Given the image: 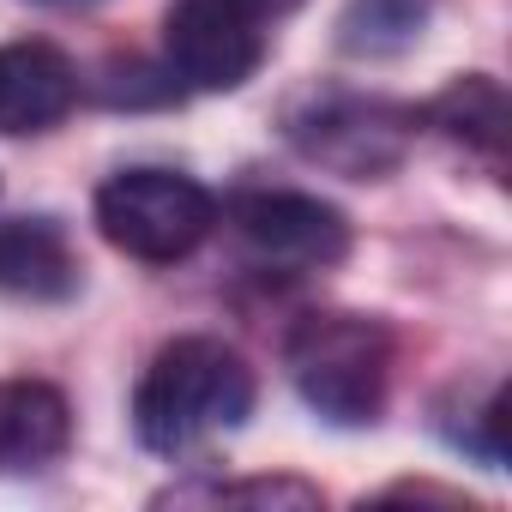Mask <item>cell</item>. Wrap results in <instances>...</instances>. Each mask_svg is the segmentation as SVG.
<instances>
[{
    "instance_id": "obj_8",
    "label": "cell",
    "mask_w": 512,
    "mask_h": 512,
    "mask_svg": "<svg viewBox=\"0 0 512 512\" xmlns=\"http://www.w3.org/2000/svg\"><path fill=\"white\" fill-rule=\"evenodd\" d=\"M73 446V404L49 380H0V476L49 470Z\"/></svg>"
},
{
    "instance_id": "obj_12",
    "label": "cell",
    "mask_w": 512,
    "mask_h": 512,
    "mask_svg": "<svg viewBox=\"0 0 512 512\" xmlns=\"http://www.w3.org/2000/svg\"><path fill=\"white\" fill-rule=\"evenodd\" d=\"M235 7H247L253 19H266V13L278 19V13H290V7H296V0H235Z\"/></svg>"
},
{
    "instance_id": "obj_6",
    "label": "cell",
    "mask_w": 512,
    "mask_h": 512,
    "mask_svg": "<svg viewBox=\"0 0 512 512\" xmlns=\"http://www.w3.org/2000/svg\"><path fill=\"white\" fill-rule=\"evenodd\" d=\"M163 49L169 73L187 79L193 91H235L260 73L266 31L235 0H175L163 19Z\"/></svg>"
},
{
    "instance_id": "obj_3",
    "label": "cell",
    "mask_w": 512,
    "mask_h": 512,
    "mask_svg": "<svg viewBox=\"0 0 512 512\" xmlns=\"http://www.w3.org/2000/svg\"><path fill=\"white\" fill-rule=\"evenodd\" d=\"M97 229L127 260L175 266L217 229V199L175 169H121L97 187Z\"/></svg>"
},
{
    "instance_id": "obj_10",
    "label": "cell",
    "mask_w": 512,
    "mask_h": 512,
    "mask_svg": "<svg viewBox=\"0 0 512 512\" xmlns=\"http://www.w3.org/2000/svg\"><path fill=\"white\" fill-rule=\"evenodd\" d=\"M422 121H428L440 139L464 145L470 157H482L488 169L506 163V127H512V115H506V91H500V79H488V73H464V79H452V85L422 109Z\"/></svg>"
},
{
    "instance_id": "obj_5",
    "label": "cell",
    "mask_w": 512,
    "mask_h": 512,
    "mask_svg": "<svg viewBox=\"0 0 512 512\" xmlns=\"http://www.w3.org/2000/svg\"><path fill=\"white\" fill-rule=\"evenodd\" d=\"M229 229L278 272H326L350 253V217L314 193H241L229 199Z\"/></svg>"
},
{
    "instance_id": "obj_4",
    "label": "cell",
    "mask_w": 512,
    "mask_h": 512,
    "mask_svg": "<svg viewBox=\"0 0 512 512\" xmlns=\"http://www.w3.org/2000/svg\"><path fill=\"white\" fill-rule=\"evenodd\" d=\"M284 133L308 163L350 175V181H380L404 163L416 109L362 97V91H308L284 109Z\"/></svg>"
},
{
    "instance_id": "obj_9",
    "label": "cell",
    "mask_w": 512,
    "mask_h": 512,
    "mask_svg": "<svg viewBox=\"0 0 512 512\" xmlns=\"http://www.w3.org/2000/svg\"><path fill=\"white\" fill-rule=\"evenodd\" d=\"M85 266L55 217H7L0 223V290L25 302H67L79 296Z\"/></svg>"
},
{
    "instance_id": "obj_7",
    "label": "cell",
    "mask_w": 512,
    "mask_h": 512,
    "mask_svg": "<svg viewBox=\"0 0 512 512\" xmlns=\"http://www.w3.org/2000/svg\"><path fill=\"white\" fill-rule=\"evenodd\" d=\"M73 103H79V67L55 43L43 37L0 43V133L7 139L61 127Z\"/></svg>"
},
{
    "instance_id": "obj_1",
    "label": "cell",
    "mask_w": 512,
    "mask_h": 512,
    "mask_svg": "<svg viewBox=\"0 0 512 512\" xmlns=\"http://www.w3.org/2000/svg\"><path fill=\"white\" fill-rule=\"evenodd\" d=\"M247 410H253V368L223 338L163 344L133 392V428L163 458H181V452L241 428Z\"/></svg>"
},
{
    "instance_id": "obj_2",
    "label": "cell",
    "mask_w": 512,
    "mask_h": 512,
    "mask_svg": "<svg viewBox=\"0 0 512 512\" xmlns=\"http://www.w3.org/2000/svg\"><path fill=\"white\" fill-rule=\"evenodd\" d=\"M392 362L398 344L386 332V320L374 314H302L284 338V368L302 392V404L314 416H326L332 428H368L380 422L386 398H392Z\"/></svg>"
},
{
    "instance_id": "obj_11",
    "label": "cell",
    "mask_w": 512,
    "mask_h": 512,
    "mask_svg": "<svg viewBox=\"0 0 512 512\" xmlns=\"http://www.w3.org/2000/svg\"><path fill=\"white\" fill-rule=\"evenodd\" d=\"M205 500H217V506H320V488H308L296 476H253V482H217V488H205Z\"/></svg>"
}]
</instances>
